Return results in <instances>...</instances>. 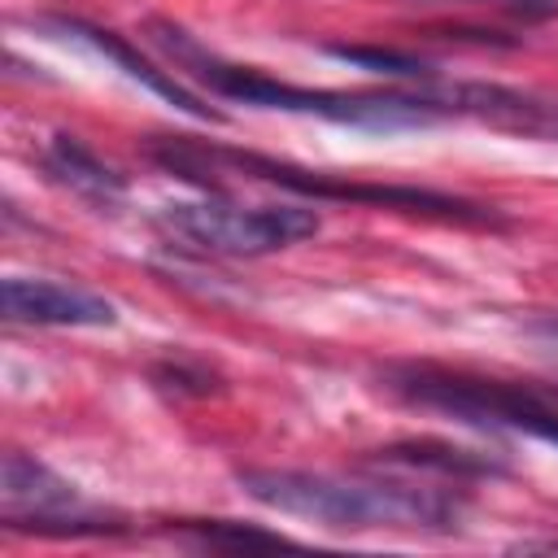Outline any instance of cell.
Masks as SVG:
<instances>
[{
  "mask_svg": "<svg viewBox=\"0 0 558 558\" xmlns=\"http://www.w3.org/2000/svg\"><path fill=\"white\" fill-rule=\"evenodd\" d=\"M519 549H549V554H558V541H527V545H519Z\"/></svg>",
  "mask_w": 558,
  "mask_h": 558,
  "instance_id": "15",
  "label": "cell"
},
{
  "mask_svg": "<svg viewBox=\"0 0 558 558\" xmlns=\"http://www.w3.org/2000/svg\"><path fill=\"white\" fill-rule=\"evenodd\" d=\"M331 57L349 61V65H362L371 74H392V78H432V65L410 57V52H397V48H375V44H327Z\"/></svg>",
  "mask_w": 558,
  "mask_h": 558,
  "instance_id": "12",
  "label": "cell"
},
{
  "mask_svg": "<svg viewBox=\"0 0 558 558\" xmlns=\"http://www.w3.org/2000/svg\"><path fill=\"white\" fill-rule=\"evenodd\" d=\"M44 170H48V179L52 183H61V187H70L74 196H83V201H92V205H118L122 196H126V179L113 170V166H105L78 135H70V131H57L48 144H44Z\"/></svg>",
  "mask_w": 558,
  "mask_h": 558,
  "instance_id": "9",
  "label": "cell"
},
{
  "mask_svg": "<svg viewBox=\"0 0 558 558\" xmlns=\"http://www.w3.org/2000/svg\"><path fill=\"white\" fill-rule=\"evenodd\" d=\"M148 39L183 70L192 83L209 87L222 100H240L253 109H279V113H310L344 126H366V131H405V126H436L445 118H458L453 109V87L436 83L423 92H327V87H296L283 83L266 70L222 61L205 44H196L183 26L153 17Z\"/></svg>",
  "mask_w": 558,
  "mask_h": 558,
  "instance_id": "1",
  "label": "cell"
},
{
  "mask_svg": "<svg viewBox=\"0 0 558 558\" xmlns=\"http://www.w3.org/2000/svg\"><path fill=\"white\" fill-rule=\"evenodd\" d=\"M39 26L44 31H52V35H61V39H74V44H83V48H92L96 57H105L109 65H118L131 83H144L153 96H161L166 105H174V109H183V113H192V118H201V122H218L222 113L218 109H209L192 87H183L170 70H161V65H153L148 57H140L118 31H109V26H96V22H83V17H39Z\"/></svg>",
  "mask_w": 558,
  "mask_h": 558,
  "instance_id": "8",
  "label": "cell"
},
{
  "mask_svg": "<svg viewBox=\"0 0 558 558\" xmlns=\"http://www.w3.org/2000/svg\"><path fill=\"white\" fill-rule=\"evenodd\" d=\"M148 157L157 166H166L170 174H179L183 183H201L209 192H222V174H240L248 183H270V187H288L296 196H314V201H349V205H375V209H392V214H418V218H436V222H458V227H501L506 218L480 201H462L449 192H432V187H410V183H366V179H349V174H331V170H305L296 161H279L266 153H248V148H218V144H201V140H157L148 148Z\"/></svg>",
  "mask_w": 558,
  "mask_h": 558,
  "instance_id": "3",
  "label": "cell"
},
{
  "mask_svg": "<svg viewBox=\"0 0 558 558\" xmlns=\"http://www.w3.org/2000/svg\"><path fill=\"white\" fill-rule=\"evenodd\" d=\"M153 379L170 392H187V397H209V392H222V379L209 371V366H196V362H183V357H170L161 366H153Z\"/></svg>",
  "mask_w": 558,
  "mask_h": 558,
  "instance_id": "13",
  "label": "cell"
},
{
  "mask_svg": "<svg viewBox=\"0 0 558 558\" xmlns=\"http://www.w3.org/2000/svg\"><path fill=\"white\" fill-rule=\"evenodd\" d=\"M0 310H4V323H26V327H113L118 323L113 301L74 283L26 279V275L4 279Z\"/></svg>",
  "mask_w": 558,
  "mask_h": 558,
  "instance_id": "7",
  "label": "cell"
},
{
  "mask_svg": "<svg viewBox=\"0 0 558 558\" xmlns=\"http://www.w3.org/2000/svg\"><path fill=\"white\" fill-rule=\"evenodd\" d=\"M157 227L201 253L218 257H266L318 235V214L301 205H235L222 196L161 205Z\"/></svg>",
  "mask_w": 558,
  "mask_h": 558,
  "instance_id": "5",
  "label": "cell"
},
{
  "mask_svg": "<svg viewBox=\"0 0 558 558\" xmlns=\"http://www.w3.org/2000/svg\"><path fill=\"white\" fill-rule=\"evenodd\" d=\"M174 532L192 536L196 545H214V549H275V545H288V536L266 532L257 523H235V519H179Z\"/></svg>",
  "mask_w": 558,
  "mask_h": 558,
  "instance_id": "11",
  "label": "cell"
},
{
  "mask_svg": "<svg viewBox=\"0 0 558 558\" xmlns=\"http://www.w3.org/2000/svg\"><path fill=\"white\" fill-rule=\"evenodd\" d=\"M0 519L9 532H39V536H113L126 532L122 519L92 510L78 488L44 466L39 458L9 449L0 466Z\"/></svg>",
  "mask_w": 558,
  "mask_h": 558,
  "instance_id": "6",
  "label": "cell"
},
{
  "mask_svg": "<svg viewBox=\"0 0 558 558\" xmlns=\"http://www.w3.org/2000/svg\"><path fill=\"white\" fill-rule=\"evenodd\" d=\"M527 331H541V336H554L558 340V314H545V318H532Z\"/></svg>",
  "mask_w": 558,
  "mask_h": 558,
  "instance_id": "14",
  "label": "cell"
},
{
  "mask_svg": "<svg viewBox=\"0 0 558 558\" xmlns=\"http://www.w3.org/2000/svg\"><path fill=\"white\" fill-rule=\"evenodd\" d=\"M379 462L388 466H418V471H436L445 480H484V475H501L506 466L484 458V453H471V449H458V445H440V440H397L388 449L375 453Z\"/></svg>",
  "mask_w": 558,
  "mask_h": 558,
  "instance_id": "10",
  "label": "cell"
},
{
  "mask_svg": "<svg viewBox=\"0 0 558 558\" xmlns=\"http://www.w3.org/2000/svg\"><path fill=\"white\" fill-rule=\"evenodd\" d=\"M240 488L279 514L310 519L336 532H458L466 519V493L384 480V475H327V471H288V466H244L235 471Z\"/></svg>",
  "mask_w": 558,
  "mask_h": 558,
  "instance_id": "2",
  "label": "cell"
},
{
  "mask_svg": "<svg viewBox=\"0 0 558 558\" xmlns=\"http://www.w3.org/2000/svg\"><path fill=\"white\" fill-rule=\"evenodd\" d=\"M384 388L410 405L440 410L458 423H471L484 432H519L558 449V405L527 384L475 379V375L436 371V366H388Z\"/></svg>",
  "mask_w": 558,
  "mask_h": 558,
  "instance_id": "4",
  "label": "cell"
}]
</instances>
